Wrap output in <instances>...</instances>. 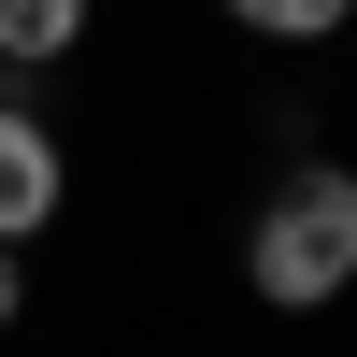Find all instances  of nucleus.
Here are the masks:
<instances>
[{
    "label": "nucleus",
    "mask_w": 357,
    "mask_h": 357,
    "mask_svg": "<svg viewBox=\"0 0 357 357\" xmlns=\"http://www.w3.org/2000/svg\"><path fill=\"white\" fill-rule=\"evenodd\" d=\"M72 215V129L43 114V86H0V243H43Z\"/></svg>",
    "instance_id": "2"
},
{
    "label": "nucleus",
    "mask_w": 357,
    "mask_h": 357,
    "mask_svg": "<svg viewBox=\"0 0 357 357\" xmlns=\"http://www.w3.org/2000/svg\"><path fill=\"white\" fill-rule=\"evenodd\" d=\"M215 29L229 43H272V57H314V43L357 29V0H215Z\"/></svg>",
    "instance_id": "4"
},
{
    "label": "nucleus",
    "mask_w": 357,
    "mask_h": 357,
    "mask_svg": "<svg viewBox=\"0 0 357 357\" xmlns=\"http://www.w3.org/2000/svg\"><path fill=\"white\" fill-rule=\"evenodd\" d=\"M100 43V0H0V86H43Z\"/></svg>",
    "instance_id": "3"
},
{
    "label": "nucleus",
    "mask_w": 357,
    "mask_h": 357,
    "mask_svg": "<svg viewBox=\"0 0 357 357\" xmlns=\"http://www.w3.org/2000/svg\"><path fill=\"white\" fill-rule=\"evenodd\" d=\"M0 329H29V243H0Z\"/></svg>",
    "instance_id": "5"
},
{
    "label": "nucleus",
    "mask_w": 357,
    "mask_h": 357,
    "mask_svg": "<svg viewBox=\"0 0 357 357\" xmlns=\"http://www.w3.org/2000/svg\"><path fill=\"white\" fill-rule=\"evenodd\" d=\"M243 286H257V314H329L343 286H357V172H343V158H301V172L257 186V215H243Z\"/></svg>",
    "instance_id": "1"
}]
</instances>
